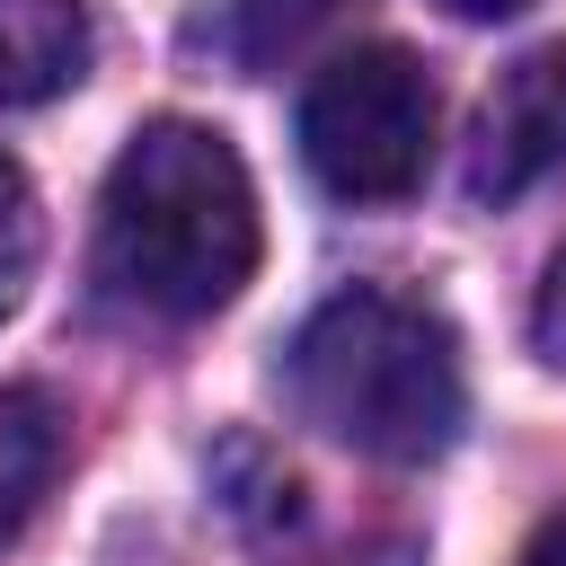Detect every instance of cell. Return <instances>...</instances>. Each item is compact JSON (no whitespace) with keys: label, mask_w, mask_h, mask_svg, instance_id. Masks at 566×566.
<instances>
[{"label":"cell","mask_w":566,"mask_h":566,"mask_svg":"<svg viewBox=\"0 0 566 566\" xmlns=\"http://www.w3.org/2000/svg\"><path fill=\"white\" fill-rule=\"evenodd\" d=\"M97 274L150 318H212L256 274V186L230 133L150 115L97 195Z\"/></svg>","instance_id":"obj_1"},{"label":"cell","mask_w":566,"mask_h":566,"mask_svg":"<svg viewBox=\"0 0 566 566\" xmlns=\"http://www.w3.org/2000/svg\"><path fill=\"white\" fill-rule=\"evenodd\" d=\"M283 371H292V407L327 442L389 460V469L442 460L469 416L460 336L442 327V310H424L407 292H371V283L310 310Z\"/></svg>","instance_id":"obj_2"},{"label":"cell","mask_w":566,"mask_h":566,"mask_svg":"<svg viewBox=\"0 0 566 566\" xmlns=\"http://www.w3.org/2000/svg\"><path fill=\"white\" fill-rule=\"evenodd\" d=\"M301 159L336 203H398L433 159V80L407 44H354L301 88Z\"/></svg>","instance_id":"obj_3"},{"label":"cell","mask_w":566,"mask_h":566,"mask_svg":"<svg viewBox=\"0 0 566 566\" xmlns=\"http://www.w3.org/2000/svg\"><path fill=\"white\" fill-rule=\"evenodd\" d=\"M548 168H566V44L522 53L469 124V195L478 203H513Z\"/></svg>","instance_id":"obj_4"},{"label":"cell","mask_w":566,"mask_h":566,"mask_svg":"<svg viewBox=\"0 0 566 566\" xmlns=\"http://www.w3.org/2000/svg\"><path fill=\"white\" fill-rule=\"evenodd\" d=\"M80 71H88L80 0H0V106L62 97Z\"/></svg>","instance_id":"obj_5"},{"label":"cell","mask_w":566,"mask_h":566,"mask_svg":"<svg viewBox=\"0 0 566 566\" xmlns=\"http://www.w3.org/2000/svg\"><path fill=\"white\" fill-rule=\"evenodd\" d=\"M62 407L44 389H0V539L27 531V513L44 504L53 469H62Z\"/></svg>","instance_id":"obj_6"},{"label":"cell","mask_w":566,"mask_h":566,"mask_svg":"<svg viewBox=\"0 0 566 566\" xmlns=\"http://www.w3.org/2000/svg\"><path fill=\"white\" fill-rule=\"evenodd\" d=\"M345 0H230V27H221V44H230V62H248V71H274L292 44H310L327 18H336Z\"/></svg>","instance_id":"obj_7"},{"label":"cell","mask_w":566,"mask_h":566,"mask_svg":"<svg viewBox=\"0 0 566 566\" xmlns=\"http://www.w3.org/2000/svg\"><path fill=\"white\" fill-rule=\"evenodd\" d=\"M35 248H44V212H35V186H27V168H18V159H0V318L27 301Z\"/></svg>","instance_id":"obj_8"},{"label":"cell","mask_w":566,"mask_h":566,"mask_svg":"<svg viewBox=\"0 0 566 566\" xmlns=\"http://www.w3.org/2000/svg\"><path fill=\"white\" fill-rule=\"evenodd\" d=\"M539 354L566 371V256H557L548 283H539Z\"/></svg>","instance_id":"obj_9"},{"label":"cell","mask_w":566,"mask_h":566,"mask_svg":"<svg viewBox=\"0 0 566 566\" xmlns=\"http://www.w3.org/2000/svg\"><path fill=\"white\" fill-rule=\"evenodd\" d=\"M522 566H566V513H557V522H548V531L522 548Z\"/></svg>","instance_id":"obj_10"},{"label":"cell","mask_w":566,"mask_h":566,"mask_svg":"<svg viewBox=\"0 0 566 566\" xmlns=\"http://www.w3.org/2000/svg\"><path fill=\"white\" fill-rule=\"evenodd\" d=\"M451 18H513V9H531V0H442Z\"/></svg>","instance_id":"obj_11"}]
</instances>
